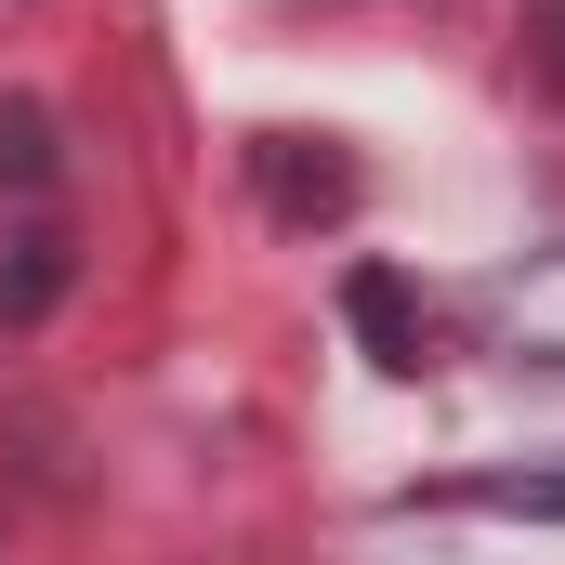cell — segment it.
Masks as SVG:
<instances>
[{"label":"cell","mask_w":565,"mask_h":565,"mask_svg":"<svg viewBox=\"0 0 565 565\" xmlns=\"http://www.w3.org/2000/svg\"><path fill=\"white\" fill-rule=\"evenodd\" d=\"M342 316H355V342L382 369H434V316H422V289L395 277V264H355L342 277Z\"/></svg>","instance_id":"7a4b0ae2"},{"label":"cell","mask_w":565,"mask_h":565,"mask_svg":"<svg viewBox=\"0 0 565 565\" xmlns=\"http://www.w3.org/2000/svg\"><path fill=\"white\" fill-rule=\"evenodd\" d=\"M66 277H79L66 237H13V264H0V329H40V316L66 302Z\"/></svg>","instance_id":"3957f363"},{"label":"cell","mask_w":565,"mask_h":565,"mask_svg":"<svg viewBox=\"0 0 565 565\" xmlns=\"http://www.w3.org/2000/svg\"><path fill=\"white\" fill-rule=\"evenodd\" d=\"M250 198H264L277 224H355L369 171H355L329 132H250Z\"/></svg>","instance_id":"6da1fadb"},{"label":"cell","mask_w":565,"mask_h":565,"mask_svg":"<svg viewBox=\"0 0 565 565\" xmlns=\"http://www.w3.org/2000/svg\"><path fill=\"white\" fill-rule=\"evenodd\" d=\"M540 26H553V53H565V0H540Z\"/></svg>","instance_id":"5b68a950"},{"label":"cell","mask_w":565,"mask_h":565,"mask_svg":"<svg viewBox=\"0 0 565 565\" xmlns=\"http://www.w3.org/2000/svg\"><path fill=\"white\" fill-rule=\"evenodd\" d=\"M53 171H66V145H53V106L0 93V184H13V198H40Z\"/></svg>","instance_id":"277c9868"}]
</instances>
